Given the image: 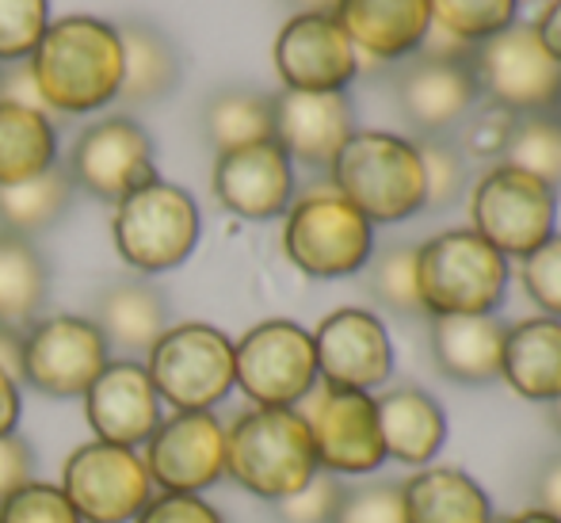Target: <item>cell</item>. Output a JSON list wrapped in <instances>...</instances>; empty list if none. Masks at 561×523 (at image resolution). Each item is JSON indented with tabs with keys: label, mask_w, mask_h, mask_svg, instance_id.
<instances>
[{
	"label": "cell",
	"mask_w": 561,
	"mask_h": 523,
	"mask_svg": "<svg viewBox=\"0 0 561 523\" xmlns=\"http://www.w3.org/2000/svg\"><path fill=\"white\" fill-rule=\"evenodd\" d=\"M46 27L50 0H0V66L27 61Z\"/></svg>",
	"instance_id": "cell-37"
},
{
	"label": "cell",
	"mask_w": 561,
	"mask_h": 523,
	"mask_svg": "<svg viewBox=\"0 0 561 523\" xmlns=\"http://www.w3.org/2000/svg\"><path fill=\"white\" fill-rule=\"evenodd\" d=\"M27 69L46 107L61 115H89L118 100L123 38L115 23L96 15H61L43 31Z\"/></svg>",
	"instance_id": "cell-1"
},
{
	"label": "cell",
	"mask_w": 561,
	"mask_h": 523,
	"mask_svg": "<svg viewBox=\"0 0 561 523\" xmlns=\"http://www.w3.org/2000/svg\"><path fill=\"white\" fill-rule=\"evenodd\" d=\"M295 15H336L340 0H287Z\"/></svg>",
	"instance_id": "cell-49"
},
{
	"label": "cell",
	"mask_w": 561,
	"mask_h": 523,
	"mask_svg": "<svg viewBox=\"0 0 561 523\" xmlns=\"http://www.w3.org/2000/svg\"><path fill=\"white\" fill-rule=\"evenodd\" d=\"M275 111V141L290 164L329 169L344 141L355 134V111L347 92H295L283 89L272 96Z\"/></svg>",
	"instance_id": "cell-21"
},
{
	"label": "cell",
	"mask_w": 561,
	"mask_h": 523,
	"mask_svg": "<svg viewBox=\"0 0 561 523\" xmlns=\"http://www.w3.org/2000/svg\"><path fill=\"white\" fill-rule=\"evenodd\" d=\"M66 172L77 192H89L104 203H118L130 192L157 180L153 141L134 118L112 115L84 126L69 149Z\"/></svg>",
	"instance_id": "cell-15"
},
{
	"label": "cell",
	"mask_w": 561,
	"mask_h": 523,
	"mask_svg": "<svg viewBox=\"0 0 561 523\" xmlns=\"http://www.w3.org/2000/svg\"><path fill=\"white\" fill-rule=\"evenodd\" d=\"M512 126H516V115L496 104L473 107L470 115L462 118V134H458L455 146L462 149V157H478V161H501L504 146L512 138Z\"/></svg>",
	"instance_id": "cell-38"
},
{
	"label": "cell",
	"mask_w": 561,
	"mask_h": 523,
	"mask_svg": "<svg viewBox=\"0 0 561 523\" xmlns=\"http://www.w3.org/2000/svg\"><path fill=\"white\" fill-rule=\"evenodd\" d=\"M146 371L161 406L176 413H210L233 390V340L207 321L169 325L146 352Z\"/></svg>",
	"instance_id": "cell-5"
},
{
	"label": "cell",
	"mask_w": 561,
	"mask_h": 523,
	"mask_svg": "<svg viewBox=\"0 0 561 523\" xmlns=\"http://www.w3.org/2000/svg\"><path fill=\"white\" fill-rule=\"evenodd\" d=\"M313 337L295 321H260L233 344V386L260 409H298L318 386Z\"/></svg>",
	"instance_id": "cell-9"
},
{
	"label": "cell",
	"mask_w": 561,
	"mask_h": 523,
	"mask_svg": "<svg viewBox=\"0 0 561 523\" xmlns=\"http://www.w3.org/2000/svg\"><path fill=\"white\" fill-rule=\"evenodd\" d=\"M333 523H405L401 486H359L344 489Z\"/></svg>",
	"instance_id": "cell-42"
},
{
	"label": "cell",
	"mask_w": 561,
	"mask_h": 523,
	"mask_svg": "<svg viewBox=\"0 0 561 523\" xmlns=\"http://www.w3.org/2000/svg\"><path fill=\"white\" fill-rule=\"evenodd\" d=\"M550 115H554L558 123H561V89H558V100H554V107H550Z\"/></svg>",
	"instance_id": "cell-52"
},
{
	"label": "cell",
	"mask_w": 561,
	"mask_h": 523,
	"mask_svg": "<svg viewBox=\"0 0 561 523\" xmlns=\"http://www.w3.org/2000/svg\"><path fill=\"white\" fill-rule=\"evenodd\" d=\"M73 195L77 187L61 161L50 164L46 172H38L35 180L0 187V229L20 237L43 234V229H50L69 211Z\"/></svg>",
	"instance_id": "cell-31"
},
{
	"label": "cell",
	"mask_w": 561,
	"mask_h": 523,
	"mask_svg": "<svg viewBox=\"0 0 561 523\" xmlns=\"http://www.w3.org/2000/svg\"><path fill=\"white\" fill-rule=\"evenodd\" d=\"M0 523H81V516L58 486L27 481L20 493H12L0 504Z\"/></svg>",
	"instance_id": "cell-39"
},
{
	"label": "cell",
	"mask_w": 561,
	"mask_h": 523,
	"mask_svg": "<svg viewBox=\"0 0 561 523\" xmlns=\"http://www.w3.org/2000/svg\"><path fill=\"white\" fill-rule=\"evenodd\" d=\"M550 417H554V424H558V432H561V398L550 401Z\"/></svg>",
	"instance_id": "cell-51"
},
{
	"label": "cell",
	"mask_w": 561,
	"mask_h": 523,
	"mask_svg": "<svg viewBox=\"0 0 561 523\" xmlns=\"http://www.w3.org/2000/svg\"><path fill=\"white\" fill-rule=\"evenodd\" d=\"M535 35H539V43L547 46V54L561 66V0L547 8V12L539 15V23H531Z\"/></svg>",
	"instance_id": "cell-46"
},
{
	"label": "cell",
	"mask_w": 561,
	"mask_h": 523,
	"mask_svg": "<svg viewBox=\"0 0 561 523\" xmlns=\"http://www.w3.org/2000/svg\"><path fill=\"white\" fill-rule=\"evenodd\" d=\"M61 493L81 523H134L153 497L138 451L92 440L61 463Z\"/></svg>",
	"instance_id": "cell-11"
},
{
	"label": "cell",
	"mask_w": 561,
	"mask_h": 523,
	"mask_svg": "<svg viewBox=\"0 0 561 523\" xmlns=\"http://www.w3.org/2000/svg\"><path fill=\"white\" fill-rule=\"evenodd\" d=\"M107 363L112 348L92 317L54 314L23 332V383L46 398H84Z\"/></svg>",
	"instance_id": "cell-14"
},
{
	"label": "cell",
	"mask_w": 561,
	"mask_h": 523,
	"mask_svg": "<svg viewBox=\"0 0 561 523\" xmlns=\"http://www.w3.org/2000/svg\"><path fill=\"white\" fill-rule=\"evenodd\" d=\"M524 283L531 303L547 317L561 321V234L539 245L531 257H524Z\"/></svg>",
	"instance_id": "cell-41"
},
{
	"label": "cell",
	"mask_w": 561,
	"mask_h": 523,
	"mask_svg": "<svg viewBox=\"0 0 561 523\" xmlns=\"http://www.w3.org/2000/svg\"><path fill=\"white\" fill-rule=\"evenodd\" d=\"M416 154L424 164V207H450L466 192V157L447 138H421Z\"/></svg>",
	"instance_id": "cell-36"
},
{
	"label": "cell",
	"mask_w": 561,
	"mask_h": 523,
	"mask_svg": "<svg viewBox=\"0 0 561 523\" xmlns=\"http://www.w3.org/2000/svg\"><path fill=\"white\" fill-rule=\"evenodd\" d=\"M340 497H344V486L333 474L318 470L295 497L275 504L283 523H333L336 509H340Z\"/></svg>",
	"instance_id": "cell-40"
},
{
	"label": "cell",
	"mask_w": 561,
	"mask_h": 523,
	"mask_svg": "<svg viewBox=\"0 0 561 523\" xmlns=\"http://www.w3.org/2000/svg\"><path fill=\"white\" fill-rule=\"evenodd\" d=\"M169 298L157 283L118 280L107 283L92 303V325L104 332L107 348L126 355H146L169 332Z\"/></svg>",
	"instance_id": "cell-23"
},
{
	"label": "cell",
	"mask_w": 561,
	"mask_h": 523,
	"mask_svg": "<svg viewBox=\"0 0 561 523\" xmlns=\"http://www.w3.org/2000/svg\"><path fill=\"white\" fill-rule=\"evenodd\" d=\"M298 413L310 424L318 470L333 474V478H363L386 463L375 394L336 390V386L318 383L306 398V409Z\"/></svg>",
	"instance_id": "cell-13"
},
{
	"label": "cell",
	"mask_w": 561,
	"mask_h": 523,
	"mask_svg": "<svg viewBox=\"0 0 561 523\" xmlns=\"http://www.w3.org/2000/svg\"><path fill=\"white\" fill-rule=\"evenodd\" d=\"M226 474L267 504L295 497L318 474L310 424L298 409H249L226 428Z\"/></svg>",
	"instance_id": "cell-2"
},
{
	"label": "cell",
	"mask_w": 561,
	"mask_h": 523,
	"mask_svg": "<svg viewBox=\"0 0 561 523\" xmlns=\"http://www.w3.org/2000/svg\"><path fill=\"white\" fill-rule=\"evenodd\" d=\"M134 523H226L203 493H153Z\"/></svg>",
	"instance_id": "cell-43"
},
{
	"label": "cell",
	"mask_w": 561,
	"mask_h": 523,
	"mask_svg": "<svg viewBox=\"0 0 561 523\" xmlns=\"http://www.w3.org/2000/svg\"><path fill=\"white\" fill-rule=\"evenodd\" d=\"M0 371L12 375L15 383L23 378V332L4 329V325H0Z\"/></svg>",
	"instance_id": "cell-48"
},
{
	"label": "cell",
	"mask_w": 561,
	"mask_h": 523,
	"mask_svg": "<svg viewBox=\"0 0 561 523\" xmlns=\"http://www.w3.org/2000/svg\"><path fill=\"white\" fill-rule=\"evenodd\" d=\"M161 493H203L226 478V424L215 413H172L141 455Z\"/></svg>",
	"instance_id": "cell-16"
},
{
	"label": "cell",
	"mask_w": 561,
	"mask_h": 523,
	"mask_svg": "<svg viewBox=\"0 0 561 523\" xmlns=\"http://www.w3.org/2000/svg\"><path fill=\"white\" fill-rule=\"evenodd\" d=\"M428 8L432 27L466 46L485 43L516 23V0H428Z\"/></svg>",
	"instance_id": "cell-34"
},
{
	"label": "cell",
	"mask_w": 561,
	"mask_h": 523,
	"mask_svg": "<svg viewBox=\"0 0 561 523\" xmlns=\"http://www.w3.org/2000/svg\"><path fill=\"white\" fill-rule=\"evenodd\" d=\"M405 523H493L489 493L458 466H421L401 486Z\"/></svg>",
	"instance_id": "cell-28"
},
{
	"label": "cell",
	"mask_w": 561,
	"mask_h": 523,
	"mask_svg": "<svg viewBox=\"0 0 561 523\" xmlns=\"http://www.w3.org/2000/svg\"><path fill=\"white\" fill-rule=\"evenodd\" d=\"M313 337V355H318V378L336 390H378L393 375V344L382 317L370 310H333Z\"/></svg>",
	"instance_id": "cell-17"
},
{
	"label": "cell",
	"mask_w": 561,
	"mask_h": 523,
	"mask_svg": "<svg viewBox=\"0 0 561 523\" xmlns=\"http://www.w3.org/2000/svg\"><path fill=\"white\" fill-rule=\"evenodd\" d=\"M370 264V295L390 314L413 317L421 310V291H416V245H390Z\"/></svg>",
	"instance_id": "cell-35"
},
{
	"label": "cell",
	"mask_w": 561,
	"mask_h": 523,
	"mask_svg": "<svg viewBox=\"0 0 561 523\" xmlns=\"http://www.w3.org/2000/svg\"><path fill=\"white\" fill-rule=\"evenodd\" d=\"M203 134L215 146V154L252 146V141L275 138L272 96L256 89H222L203 107Z\"/></svg>",
	"instance_id": "cell-32"
},
{
	"label": "cell",
	"mask_w": 561,
	"mask_h": 523,
	"mask_svg": "<svg viewBox=\"0 0 561 523\" xmlns=\"http://www.w3.org/2000/svg\"><path fill=\"white\" fill-rule=\"evenodd\" d=\"M501 164L527 172V177L542 180L547 187L561 184V123L550 111H531V115H516L512 138L504 146Z\"/></svg>",
	"instance_id": "cell-33"
},
{
	"label": "cell",
	"mask_w": 561,
	"mask_h": 523,
	"mask_svg": "<svg viewBox=\"0 0 561 523\" xmlns=\"http://www.w3.org/2000/svg\"><path fill=\"white\" fill-rule=\"evenodd\" d=\"M501 378L527 401L561 398V321L558 317H527L504 332Z\"/></svg>",
	"instance_id": "cell-24"
},
{
	"label": "cell",
	"mask_w": 561,
	"mask_h": 523,
	"mask_svg": "<svg viewBox=\"0 0 561 523\" xmlns=\"http://www.w3.org/2000/svg\"><path fill=\"white\" fill-rule=\"evenodd\" d=\"M470 61L485 104H496L512 111V115L554 107L561 89V66L539 43L531 23H512L501 35L478 43Z\"/></svg>",
	"instance_id": "cell-12"
},
{
	"label": "cell",
	"mask_w": 561,
	"mask_h": 523,
	"mask_svg": "<svg viewBox=\"0 0 561 523\" xmlns=\"http://www.w3.org/2000/svg\"><path fill=\"white\" fill-rule=\"evenodd\" d=\"M115 31L123 38V89H118V100L126 107H141L172 96L180 73H184V61H180L172 38L149 20H123L115 23Z\"/></svg>",
	"instance_id": "cell-27"
},
{
	"label": "cell",
	"mask_w": 561,
	"mask_h": 523,
	"mask_svg": "<svg viewBox=\"0 0 561 523\" xmlns=\"http://www.w3.org/2000/svg\"><path fill=\"white\" fill-rule=\"evenodd\" d=\"M84 420L96 432V440L115 447H146V440L161 424V398L149 383L146 363L112 360L96 375V383L84 390Z\"/></svg>",
	"instance_id": "cell-20"
},
{
	"label": "cell",
	"mask_w": 561,
	"mask_h": 523,
	"mask_svg": "<svg viewBox=\"0 0 561 523\" xmlns=\"http://www.w3.org/2000/svg\"><path fill=\"white\" fill-rule=\"evenodd\" d=\"M35 481V451L23 435H0V504Z\"/></svg>",
	"instance_id": "cell-44"
},
{
	"label": "cell",
	"mask_w": 561,
	"mask_h": 523,
	"mask_svg": "<svg viewBox=\"0 0 561 523\" xmlns=\"http://www.w3.org/2000/svg\"><path fill=\"white\" fill-rule=\"evenodd\" d=\"M504 325L493 314L432 317V352L450 383L485 386L501 378Z\"/></svg>",
	"instance_id": "cell-26"
},
{
	"label": "cell",
	"mask_w": 561,
	"mask_h": 523,
	"mask_svg": "<svg viewBox=\"0 0 561 523\" xmlns=\"http://www.w3.org/2000/svg\"><path fill=\"white\" fill-rule=\"evenodd\" d=\"M275 69L295 92H344L359 73V50L336 15H290L275 38Z\"/></svg>",
	"instance_id": "cell-18"
},
{
	"label": "cell",
	"mask_w": 561,
	"mask_h": 523,
	"mask_svg": "<svg viewBox=\"0 0 561 523\" xmlns=\"http://www.w3.org/2000/svg\"><path fill=\"white\" fill-rule=\"evenodd\" d=\"M333 187L370 226H393L424 211V164L416 141L386 130H355L329 164Z\"/></svg>",
	"instance_id": "cell-3"
},
{
	"label": "cell",
	"mask_w": 561,
	"mask_h": 523,
	"mask_svg": "<svg viewBox=\"0 0 561 523\" xmlns=\"http://www.w3.org/2000/svg\"><path fill=\"white\" fill-rule=\"evenodd\" d=\"M504 523H561V520L547 516L542 509H527V512H516V516H508Z\"/></svg>",
	"instance_id": "cell-50"
},
{
	"label": "cell",
	"mask_w": 561,
	"mask_h": 523,
	"mask_svg": "<svg viewBox=\"0 0 561 523\" xmlns=\"http://www.w3.org/2000/svg\"><path fill=\"white\" fill-rule=\"evenodd\" d=\"M58 164V130L50 115L0 100V187L35 180Z\"/></svg>",
	"instance_id": "cell-30"
},
{
	"label": "cell",
	"mask_w": 561,
	"mask_h": 523,
	"mask_svg": "<svg viewBox=\"0 0 561 523\" xmlns=\"http://www.w3.org/2000/svg\"><path fill=\"white\" fill-rule=\"evenodd\" d=\"M50 298V268L31 237L0 229V325L27 332Z\"/></svg>",
	"instance_id": "cell-29"
},
{
	"label": "cell",
	"mask_w": 561,
	"mask_h": 523,
	"mask_svg": "<svg viewBox=\"0 0 561 523\" xmlns=\"http://www.w3.org/2000/svg\"><path fill=\"white\" fill-rule=\"evenodd\" d=\"M470 218L473 234L493 245L504 260H524L554 237L558 195L554 187L512 164H493L473 187Z\"/></svg>",
	"instance_id": "cell-10"
},
{
	"label": "cell",
	"mask_w": 561,
	"mask_h": 523,
	"mask_svg": "<svg viewBox=\"0 0 561 523\" xmlns=\"http://www.w3.org/2000/svg\"><path fill=\"white\" fill-rule=\"evenodd\" d=\"M115 249L134 272L161 275L180 268L199 245V207L176 184H164L161 177L146 187L130 192L115 203L112 218Z\"/></svg>",
	"instance_id": "cell-6"
},
{
	"label": "cell",
	"mask_w": 561,
	"mask_h": 523,
	"mask_svg": "<svg viewBox=\"0 0 561 523\" xmlns=\"http://www.w3.org/2000/svg\"><path fill=\"white\" fill-rule=\"evenodd\" d=\"M375 406L386 458L401 466H416V470L436 463V455L447 443V413L432 394L416 390V386H401V390L375 398Z\"/></svg>",
	"instance_id": "cell-25"
},
{
	"label": "cell",
	"mask_w": 561,
	"mask_h": 523,
	"mask_svg": "<svg viewBox=\"0 0 561 523\" xmlns=\"http://www.w3.org/2000/svg\"><path fill=\"white\" fill-rule=\"evenodd\" d=\"M0 73H4V66H0Z\"/></svg>",
	"instance_id": "cell-53"
},
{
	"label": "cell",
	"mask_w": 561,
	"mask_h": 523,
	"mask_svg": "<svg viewBox=\"0 0 561 523\" xmlns=\"http://www.w3.org/2000/svg\"><path fill=\"white\" fill-rule=\"evenodd\" d=\"M20 424V383L0 371V435H12Z\"/></svg>",
	"instance_id": "cell-47"
},
{
	"label": "cell",
	"mask_w": 561,
	"mask_h": 523,
	"mask_svg": "<svg viewBox=\"0 0 561 523\" xmlns=\"http://www.w3.org/2000/svg\"><path fill=\"white\" fill-rule=\"evenodd\" d=\"M336 23L355 50L378 61L413 58L432 31L428 0H340Z\"/></svg>",
	"instance_id": "cell-22"
},
{
	"label": "cell",
	"mask_w": 561,
	"mask_h": 523,
	"mask_svg": "<svg viewBox=\"0 0 561 523\" xmlns=\"http://www.w3.org/2000/svg\"><path fill=\"white\" fill-rule=\"evenodd\" d=\"M470 54L473 46L432 27L421 50L413 54V61L401 69L398 104L421 138H444L447 130L462 126V118L478 107L481 89L478 77H473Z\"/></svg>",
	"instance_id": "cell-8"
},
{
	"label": "cell",
	"mask_w": 561,
	"mask_h": 523,
	"mask_svg": "<svg viewBox=\"0 0 561 523\" xmlns=\"http://www.w3.org/2000/svg\"><path fill=\"white\" fill-rule=\"evenodd\" d=\"M416 291L428 317L493 314L508 291V260L473 229H447L416 249Z\"/></svg>",
	"instance_id": "cell-4"
},
{
	"label": "cell",
	"mask_w": 561,
	"mask_h": 523,
	"mask_svg": "<svg viewBox=\"0 0 561 523\" xmlns=\"http://www.w3.org/2000/svg\"><path fill=\"white\" fill-rule=\"evenodd\" d=\"M215 200L244 221H272L295 200V164L275 138L215 157Z\"/></svg>",
	"instance_id": "cell-19"
},
{
	"label": "cell",
	"mask_w": 561,
	"mask_h": 523,
	"mask_svg": "<svg viewBox=\"0 0 561 523\" xmlns=\"http://www.w3.org/2000/svg\"><path fill=\"white\" fill-rule=\"evenodd\" d=\"M535 509L561 520V455H554L539 470V481H535Z\"/></svg>",
	"instance_id": "cell-45"
},
{
	"label": "cell",
	"mask_w": 561,
	"mask_h": 523,
	"mask_svg": "<svg viewBox=\"0 0 561 523\" xmlns=\"http://www.w3.org/2000/svg\"><path fill=\"white\" fill-rule=\"evenodd\" d=\"M283 252L313 280H340L367 268L375 252V226L336 187H318L287 207Z\"/></svg>",
	"instance_id": "cell-7"
}]
</instances>
